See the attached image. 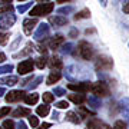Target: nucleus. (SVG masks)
<instances>
[{
    "mask_svg": "<svg viewBox=\"0 0 129 129\" xmlns=\"http://www.w3.org/2000/svg\"><path fill=\"white\" fill-rule=\"evenodd\" d=\"M75 56H80L83 60H92L93 56H95V49H93V46L89 42L82 40V42H79L78 47H76Z\"/></svg>",
    "mask_w": 129,
    "mask_h": 129,
    "instance_id": "1",
    "label": "nucleus"
},
{
    "mask_svg": "<svg viewBox=\"0 0 129 129\" xmlns=\"http://www.w3.org/2000/svg\"><path fill=\"white\" fill-rule=\"evenodd\" d=\"M55 9L53 3H39L30 10V14L33 17H39V16H47L52 13V10Z\"/></svg>",
    "mask_w": 129,
    "mask_h": 129,
    "instance_id": "2",
    "label": "nucleus"
},
{
    "mask_svg": "<svg viewBox=\"0 0 129 129\" xmlns=\"http://www.w3.org/2000/svg\"><path fill=\"white\" fill-rule=\"evenodd\" d=\"M95 68L96 70H111L113 68V60L109 57V56H105V55H101L96 57V62H95Z\"/></svg>",
    "mask_w": 129,
    "mask_h": 129,
    "instance_id": "3",
    "label": "nucleus"
},
{
    "mask_svg": "<svg viewBox=\"0 0 129 129\" xmlns=\"http://www.w3.org/2000/svg\"><path fill=\"white\" fill-rule=\"evenodd\" d=\"M92 92L98 98H106V96H109V86L105 82L99 80V82L92 85Z\"/></svg>",
    "mask_w": 129,
    "mask_h": 129,
    "instance_id": "4",
    "label": "nucleus"
},
{
    "mask_svg": "<svg viewBox=\"0 0 129 129\" xmlns=\"http://www.w3.org/2000/svg\"><path fill=\"white\" fill-rule=\"evenodd\" d=\"M46 43H47V46H49V49H52V50H57L60 46H63L64 36L63 35H55V36L46 39Z\"/></svg>",
    "mask_w": 129,
    "mask_h": 129,
    "instance_id": "5",
    "label": "nucleus"
},
{
    "mask_svg": "<svg viewBox=\"0 0 129 129\" xmlns=\"http://www.w3.org/2000/svg\"><path fill=\"white\" fill-rule=\"evenodd\" d=\"M33 68H35V60L27 59V60H23V62L19 63L17 72H19V75H27L30 72H33Z\"/></svg>",
    "mask_w": 129,
    "mask_h": 129,
    "instance_id": "6",
    "label": "nucleus"
},
{
    "mask_svg": "<svg viewBox=\"0 0 129 129\" xmlns=\"http://www.w3.org/2000/svg\"><path fill=\"white\" fill-rule=\"evenodd\" d=\"M92 85L93 83H90V82H80V83H70V85H68V88L75 90V92L85 93V92L92 90Z\"/></svg>",
    "mask_w": 129,
    "mask_h": 129,
    "instance_id": "7",
    "label": "nucleus"
},
{
    "mask_svg": "<svg viewBox=\"0 0 129 129\" xmlns=\"http://www.w3.org/2000/svg\"><path fill=\"white\" fill-rule=\"evenodd\" d=\"M16 22V16L12 13H6V14H2V17H0V29H9L12 27Z\"/></svg>",
    "mask_w": 129,
    "mask_h": 129,
    "instance_id": "8",
    "label": "nucleus"
},
{
    "mask_svg": "<svg viewBox=\"0 0 129 129\" xmlns=\"http://www.w3.org/2000/svg\"><path fill=\"white\" fill-rule=\"evenodd\" d=\"M26 96L24 90H12L6 95V102L7 103H14V102H19V101H23V98Z\"/></svg>",
    "mask_w": 129,
    "mask_h": 129,
    "instance_id": "9",
    "label": "nucleus"
},
{
    "mask_svg": "<svg viewBox=\"0 0 129 129\" xmlns=\"http://www.w3.org/2000/svg\"><path fill=\"white\" fill-rule=\"evenodd\" d=\"M49 23L53 26V27H62V26H66L69 23V20L62 16V14H56V16H50L49 17Z\"/></svg>",
    "mask_w": 129,
    "mask_h": 129,
    "instance_id": "10",
    "label": "nucleus"
},
{
    "mask_svg": "<svg viewBox=\"0 0 129 129\" xmlns=\"http://www.w3.org/2000/svg\"><path fill=\"white\" fill-rule=\"evenodd\" d=\"M49 33H50V26L46 24V23H42L40 26H39V29L36 30V33H35V39H36V40L46 39V37L49 36Z\"/></svg>",
    "mask_w": 129,
    "mask_h": 129,
    "instance_id": "11",
    "label": "nucleus"
},
{
    "mask_svg": "<svg viewBox=\"0 0 129 129\" xmlns=\"http://www.w3.org/2000/svg\"><path fill=\"white\" fill-rule=\"evenodd\" d=\"M37 24V19L36 17H29V19H24L23 20V30L24 33L27 35V36H30L33 32V29L36 27Z\"/></svg>",
    "mask_w": 129,
    "mask_h": 129,
    "instance_id": "12",
    "label": "nucleus"
},
{
    "mask_svg": "<svg viewBox=\"0 0 129 129\" xmlns=\"http://www.w3.org/2000/svg\"><path fill=\"white\" fill-rule=\"evenodd\" d=\"M88 129H109L103 122L98 119V118H90L88 122Z\"/></svg>",
    "mask_w": 129,
    "mask_h": 129,
    "instance_id": "13",
    "label": "nucleus"
},
{
    "mask_svg": "<svg viewBox=\"0 0 129 129\" xmlns=\"http://www.w3.org/2000/svg\"><path fill=\"white\" fill-rule=\"evenodd\" d=\"M60 78H62V73H60L59 70H52L50 75L47 76V80H46V85L52 86V85H55L56 82H59Z\"/></svg>",
    "mask_w": 129,
    "mask_h": 129,
    "instance_id": "14",
    "label": "nucleus"
},
{
    "mask_svg": "<svg viewBox=\"0 0 129 129\" xmlns=\"http://www.w3.org/2000/svg\"><path fill=\"white\" fill-rule=\"evenodd\" d=\"M49 64H50V68L53 70H60L63 68V62L60 59L59 56H53L50 60H49Z\"/></svg>",
    "mask_w": 129,
    "mask_h": 129,
    "instance_id": "15",
    "label": "nucleus"
},
{
    "mask_svg": "<svg viewBox=\"0 0 129 129\" xmlns=\"http://www.w3.org/2000/svg\"><path fill=\"white\" fill-rule=\"evenodd\" d=\"M69 101H72L76 105H82L83 102H86V96L82 93H72V95H69Z\"/></svg>",
    "mask_w": 129,
    "mask_h": 129,
    "instance_id": "16",
    "label": "nucleus"
},
{
    "mask_svg": "<svg viewBox=\"0 0 129 129\" xmlns=\"http://www.w3.org/2000/svg\"><path fill=\"white\" fill-rule=\"evenodd\" d=\"M23 101L27 103V105H35V103H37V101H39V95L37 93H29V95H26V96L23 98Z\"/></svg>",
    "mask_w": 129,
    "mask_h": 129,
    "instance_id": "17",
    "label": "nucleus"
},
{
    "mask_svg": "<svg viewBox=\"0 0 129 129\" xmlns=\"http://www.w3.org/2000/svg\"><path fill=\"white\" fill-rule=\"evenodd\" d=\"M90 17V12H89V9H83L80 10V12H78V13L73 16V19L78 22V20H82V19H89Z\"/></svg>",
    "mask_w": 129,
    "mask_h": 129,
    "instance_id": "18",
    "label": "nucleus"
},
{
    "mask_svg": "<svg viewBox=\"0 0 129 129\" xmlns=\"http://www.w3.org/2000/svg\"><path fill=\"white\" fill-rule=\"evenodd\" d=\"M29 115H30V109H27V108H19L13 112L14 118H23V116H29Z\"/></svg>",
    "mask_w": 129,
    "mask_h": 129,
    "instance_id": "19",
    "label": "nucleus"
},
{
    "mask_svg": "<svg viewBox=\"0 0 129 129\" xmlns=\"http://www.w3.org/2000/svg\"><path fill=\"white\" fill-rule=\"evenodd\" d=\"M33 50H35V46H33V43H27V45H26V47H24V50H22L20 53H17V55H14V57H20V56L30 55Z\"/></svg>",
    "mask_w": 129,
    "mask_h": 129,
    "instance_id": "20",
    "label": "nucleus"
},
{
    "mask_svg": "<svg viewBox=\"0 0 129 129\" xmlns=\"http://www.w3.org/2000/svg\"><path fill=\"white\" fill-rule=\"evenodd\" d=\"M78 112H79V118H89V116H93V115H95L92 111L86 109L85 106H79Z\"/></svg>",
    "mask_w": 129,
    "mask_h": 129,
    "instance_id": "21",
    "label": "nucleus"
},
{
    "mask_svg": "<svg viewBox=\"0 0 129 129\" xmlns=\"http://www.w3.org/2000/svg\"><path fill=\"white\" fill-rule=\"evenodd\" d=\"M37 115L39 116H46V115H49V112H50V106L47 105H42V106H37Z\"/></svg>",
    "mask_w": 129,
    "mask_h": 129,
    "instance_id": "22",
    "label": "nucleus"
},
{
    "mask_svg": "<svg viewBox=\"0 0 129 129\" xmlns=\"http://www.w3.org/2000/svg\"><path fill=\"white\" fill-rule=\"evenodd\" d=\"M19 82V79L17 76H9V78H3V79H0V83H3V85H16V83Z\"/></svg>",
    "mask_w": 129,
    "mask_h": 129,
    "instance_id": "23",
    "label": "nucleus"
},
{
    "mask_svg": "<svg viewBox=\"0 0 129 129\" xmlns=\"http://www.w3.org/2000/svg\"><path fill=\"white\" fill-rule=\"evenodd\" d=\"M66 119L70 120V122H73V123H80L79 115L76 113V112H68V115H66Z\"/></svg>",
    "mask_w": 129,
    "mask_h": 129,
    "instance_id": "24",
    "label": "nucleus"
},
{
    "mask_svg": "<svg viewBox=\"0 0 129 129\" xmlns=\"http://www.w3.org/2000/svg\"><path fill=\"white\" fill-rule=\"evenodd\" d=\"M46 60H47V59H46V56H40V57H37V59L35 60V64H36L39 69H43V68H45V66L47 64Z\"/></svg>",
    "mask_w": 129,
    "mask_h": 129,
    "instance_id": "25",
    "label": "nucleus"
},
{
    "mask_svg": "<svg viewBox=\"0 0 129 129\" xmlns=\"http://www.w3.org/2000/svg\"><path fill=\"white\" fill-rule=\"evenodd\" d=\"M13 12V6L10 5H3L0 6V14H6V13H12Z\"/></svg>",
    "mask_w": 129,
    "mask_h": 129,
    "instance_id": "26",
    "label": "nucleus"
},
{
    "mask_svg": "<svg viewBox=\"0 0 129 129\" xmlns=\"http://www.w3.org/2000/svg\"><path fill=\"white\" fill-rule=\"evenodd\" d=\"M73 12V7L72 6H66V7H60V9H57V14H69Z\"/></svg>",
    "mask_w": 129,
    "mask_h": 129,
    "instance_id": "27",
    "label": "nucleus"
},
{
    "mask_svg": "<svg viewBox=\"0 0 129 129\" xmlns=\"http://www.w3.org/2000/svg\"><path fill=\"white\" fill-rule=\"evenodd\" d=\"M53 101H55V95H53V93H50V92L43 93V102H45V103H50V102H53Z\"/></svg>",
    "mask_w": 129,
    "mask_h": 129,
    "instance_id": "28",
    "label": "nucleus"
},
{
    "mask_svg": "<svg viewBox=\"0 0 129 129\" xmlns=\"http://www.w3.org/2000/svg\"><path fill=\"white\" fill-rule=\"evenodd\" d=\"M29 123H30L32 128H37V126H39V119H37L36 116L29 115Z\"/></svg>",
    "mask_w": 129,
    "mask_h": 129,
    "instance_id": "29",
    "label": "nucleus"
},
{
    "mask_svg": "<svg viewBox=\"0 0 129 129\" xmlns=\"http://www.w3.org/2000/svg\"><path fill=\"white\" fill-rule=\"evenodd\" d=\"M10 106H5V108H0V119H3L5 116H7L10 113Z\"/></svg>",
    "mask_w": 129,
    "mask_h": 129,
    "instance_id": "30",
    "label": "nucleus"
},
{
    "mask_svg": "<svg viewBox=\"0 0 129 129\" xmlns=\"http://www.w3.org/2000/svg\"><path fill=\"white\" fill-rule=\"evenodd\" d=\"M16 126H14V122L12 119H7L3 122V129H14Z\"/></svg>",
    "mask_w": 129,
    "mask_h": 129,
    "instance_id": "31",
    "label": "nucleus"
},
{
    "mask_svg": "<svg viewBox=\"0 0 129 129\" xmlns=\"http://www.w3.org/2000/svg\"><path fill=\"white\" fill-rule=\"evenodd\" d=\"M9 37H10L9 33H0V45H6L9 42Z\"/></svg>",
    "mask_w": 129,
    "mask_h": 129,
    "instance_id": "32",
    "label": "nucleus"
},
{
    "mask_svg": "<svg viewBox=\"0 0 129 129\" xmlns=\"http://www.w3.org/2000/svg\"><path fill=\"white\" fill-rule=\"evenodd\" d=\"M112 129H126V123H125L123 120H116Z\"/></svg>",
    "mask_w": 129,
    "mask_h": 129,
    "instance_id": "33",
    "label": "nucleus"
},
{
    "mask_svg": "<svg viewBox=\"0 0 129 129\" xmlns=\"http://www.w3.org/2000/svg\"><path fill=\"white\" fill-rule=\"evenodd\" d=\"M89 103H90V105H92L93 108H99V106H101V102L98 101L96 98H93V96L89 98Z\"/></svg>",
    "mask_w": 129,
    "mask_h": 129,
    "instance_id": "34",
    "label": "nucleus"
},
{
    "mask_svg": "<svg viewBox=\"0 0 129 129\" xmlns=\"http://www.w3.org/2000/svg\"><path fill=\"white\" fill-rule=\"evenodd\" d=\"M56 108H57V109H68V108H69V103L66 101L57 102V103H56Z\"/></svg>",
    "mask_w": 129,
    "mask_h": 129,
    "instance_id": "35",
    "label": "nucleus"
},
{
    "mask_svg": "<svg viewBox=\"0 0 129 129\" xmlns=\"http://www.w3.org/2000/svg\"><path fill=\"white\" fill-rule=\"evenodd\" d=\"M53 95L55 96H63V95H66V90L62 88H56L55 90H53Z\"/></svg>",
    "mask_w": 129,
    "mask_h": 129,
    "instance_id": "36",
    "label": "nucleus"
},
{
    "mask_svg": "<svg viewBox=\"0 0 129 129\" xmlns=\"http://www.w3.org/2000/svg\"><path fill=\"white\" fill-rule=\"evenodd\" d=\"M37 50L40 52V53H42V55H43V56H46V53H47V47L45 46L43 43H40V45L37 46Z\"/></svg>",
    "mask_w": 129,
    "mask_h": 129,
    "instance_id": "37",
    "label": "nucleus"
},
{
    "mask_svg": "<svg viewBox=\"0 0 129 129\" xmlns=\"http://www.w3.org/2000/svg\"><path fill=\"white\" fill-rule=\"evenodd\" d=\"M12 69H13V66H12V64H7V66H3V68H0V73H6V72H10Z\"/></svg>",
    "mask_w": 129,
    "mask_h": 129,
    "instance_id": "38",
    "label": "nucleus"
},
{
    "mask_svg": "<svg viewBox=\"0 0 129 129\" xmlns=\"http://www.w3.org/2000/svg\"><path fill=\"white\" fill-rule=\"evenodd\" d=\"M30 5H32V3H26V5H23V6H19V12H20V13H23V12H26V10L29 9V7H30Z\"/></svg>",
    "mask_w": 129,
    "mask_h": 129,
    "instance_id": "39",
    "label": "nucleus"
},
{
    "mask_svg": "<svg viewBox=\"0 0 129 129\" xmlns=\"http://www.w3.org/2000/svg\"><path fill=\"white\" fill-rule=\"evenodd\" d=\"M123 13H126V14H129V2H125V5H123Z\"/></svg>",
    "mask_w": 129,
    "mask_h": 129,
    "instance_id": "40",
    "label": "nucleus"
},
{
    "mask_svg": "<svg viewBox=\"0 0 129 129\" xmlns=\"http://www.w3.org/2000/svg\"><path fill=\"white\" fill-rule=\"evenodd\" d=\"M78 35H79V32L76 30V29H72V30H70V33H69L70 37H78Z\"/></svg>",
    "mask_w": 129,
    "mask_h": 129,
    "instance_id": "41",
    "label": "nucleus"
},
{
    "mask_svg": "<svg viewBox=\"0 0 129 129\" xmlns=\"http://www.w3.org/2000/svg\"><path fill=\"white\" fill-rule=\"evenodd\" d=\"M72 47H73V45L68 43V45H63V50L64 52H70V50H72Z\"/></svg>",
    "mask_w": 129,
    "mask_h": 129,
    "instance_id": "42",
    "label": "nucleus"
},
{
    "mask_svg": "<svg viewBox=\"0 0 129 129\" xmlns=\"http://www.w3.org/2000/svg\"><path fill=\"white\" fill-rule=\"evenodd\" d=\"M37 128L39 129H47V128H50V123H42V125H39Z\"/></svg>",
    "mask_w": 129,
    "mask_h": 129,
    "instance_id": "43",
    "label": "nucleus"
},
{
    "mask_svg": "<svg viewBox=\"0 0 129 129\" xmlns=\"http://www.w3.org/2000/svg\"><path fill=\"white\" fill-rule=\"evenodd\" d=\"M5 60H6L5 53H0V63H2V62H5Z\"/></svg>",
    "mask_w": 129,
    "mask_h": 129,
    "instance_id": "44",
    "label": "nucleus"
},
{
    "mask_svg": "<svg viewBox=\"0 0 129 129\" xmlns=\"http://www.w3.org/2000/svg\"><path fill=\"white\" fill-rule=\"evenodd\" d=\"M19 129H26V125L23 123V122H20V123H19V126H17Z\"/></svg>",
    "mask_w": 129,
    "mask_h": 129,
    "instance_id": "45",
    "label": "nucleus"
},
{
    "mask_svg": "<svg viewBox=\"0 0 129 129\" xmlns=\"http://www.w3.org/2000/svg\"><path fill=\"white\" fill-rule=\"evenodd\" d=\"M12 2H13V0H2L3 5H9V3H12Z\"/></svg>",
    "mask_w": 129,
    "mask_h": 129,
    "instance_id": "46",
    "label": "nucleus"
},
{
    "mask_svg": "<svg viewBox=\"0 0 129 129\" xmlns=\"http://www.w3.org/2000/svg\"><path fill=\"white\" fill-rule=\"evenodd\" d=\"M56 2H57V3H69L70 0H56Z\"/></svg>",
    "mask_w": 129,
    "mask_h": 129,
    "instance_id": "47",
    "label": "nucleus"
},
{
    "mask_svg": "<svg viewBox=\"0 0 129 129\" xmlns=\"http://www.w3.org/2000/svg\"><path fill=\"white\" fill-rule=\"evenodd\" d=\"M101 3H102V6H106L108 5V0H101Z\"/></svg>",
    "mask_w": 129,
    "mask_h": 129,
    "instance_id": "48",
    "label": "nucleus"
},
{
    "mask_svg": "<svg viewBox=\"0 0 129 129\" xmlns=\"http://www.w3.org/2000/svg\"><path fill=\"white\" fill-rule=\"evenodd\" d=\"M39 3H47V2H50V0H37Z\"/></svg>",
    "mask_w": 129,
    "mask_h": 129,
    "instance_id": "49",
    "label": "nucleus"
},
{
    "mask_svg": "<svg viewBox=\"0 0 129 129\" xmlns=\"http://www.w3.org/2000/svg\"><path fill=\"white\" fill-rule=\"evenodd\" d=\"M0 93H3V89H2V88H0Z\"/></svg>",
    "mask_w": 129,
    "mask_h": 129,
    "instance_id": "50",
    "label": "nucleus"
},
{
    "mask_svg": "<svg viewBox=\"0 0 129 129\" xmlns=\"http://www.w3.org/2000/svg\"><path fill=\"white\" fill-rule=\"evenodd\" d=\"M19 2H24V0H19Z\"/></svg>",
    "mask_w": 129,
    "mask_h": 129,
    "instance_id": "51",
    "label": "nucleus"
},
{
    "mask_svg": "<svg viewBox=\"0 0 129 129\" xmlns=\"http://www.w3.org/2000/svg\"><path fill=\"white\" fill-rule=\"evenodd\" d=\"M0 129H2V128H0Z\"/></svg>",
    "mask_w": 129,
    "mask_h": 129,
    "instance_id": "52",
    "label": "nucleus"
}]
</instances>
